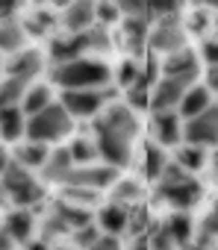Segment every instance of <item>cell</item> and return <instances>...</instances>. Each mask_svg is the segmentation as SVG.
<instances>
[{
	"mask_svg": "<svg viewBox=\"0 0 218 250\" xmlns=\"http://www.w3.org/2000/svg\"><path fill=\"white\" fill-rule=\"evenodd\" d=\"M50 80L62 88H100L112 80L109 68L97 59H86V56H77V59H68V62H59L53 65L50 71Z\"/></svg>",
	"mask_w": 218,
	"mask_h": 250,
	"instance_id": "cell-2",
	"label": "cell"
},
{
	"mask_svg": "<svg viewBox=\"0 0 218 250\" xmlns=\"http://www.w3.org/2000/svg\"><path fill=\"white\" fill-rule=\"evenodd\" d=\"M71 168H74V159H71V153H68V147H56V150H50V153H47V159H44V165H42L39 171H42V177H44V183H53V186H62Z\"/></svg>",
	"mask_w": 218,
	"mask_h": 250,
	"instance_id": "cell-17",
	"label": "cell"
},
{
	"mask_svg": "<svg viewBox=\"0 0 218 250\" xmlns=\"http://www.w3.org/2000/svg\"><path fill=\"white\" fill-rule=\"evenodd\" d=\"M109 188H112V191H109V203H118L124 209L136 206L142 200V194H145L142 186H139V180H115Z\"/></svg>",
	"mask_w": 218,
	"mask_h": 250,
	"instance_id": "cell-22",
	"label": "cell"
},
{
	"mask_svg": "<svg viewBox=\"0 0 218 250\" xmlns=\"http://www.w3.org/2000/svg\"><path fill=\"white\" fill-rule=\"evenodd\" d=\"M71 130H74V118L65 112V106L59 100H50L44 109H39L36 115H30L27 124H24L27 142H39V145L62 142V139L71 136Z\"/></svg>",
	"mask_w": 218,
	"mask_h": 250,
	"instance_id": "cell-1",
	"label": "cell"
},
{
	"mask_svg": "<svg viewBox=\"0 0 218 250\" xmlns=\"http://www.w3.org/2000/svg\"><path fill=\"white\" fill-rule=\"evenodd\" d=\"M162 227H165V232L174 238V244H177V247H183L186 241H192L195 224H192V218H189L186 212H174V215H171V218H168Z\"/></svg>",
	"mask_w": 218,
	"mask_h": 250,
	"instance_id": "cell-26",
	"label": "cell"
},
{
	"mask_svg": "<svg viewBox=\"0 0 218 250\" xmlns=\"http://www.w3.org/2000/svg\"><path fill=\"white\" fill-rule=\"evenodd\" d=\"M218 139V106L215 100L195 118H189L183 127H180V142L183 145H195V147H215Z\"/></svg>",
	"mask_w": 218,
	"mask_h": 250,
	"instance_id": "cell-6",
	"label": "cell"
},
{
	"mask_svg": "<svg viewBox=\"0 0 218 250\" xmlns=\"http://www.w3.org/2000/svg\"><path fill=\"white\" fill-rule=\"evenodd\" d=\"M195 3H197L200 9H215V3H218V0H195Z\"/></svg>",
	"mask_w": 218,
	"mask_h": 250,
	"instance_id": "cell-53",
	"label": "cell"
},
{
	"mask_svg": "<svg viewBox=\"0 0 218 250\" xmlns=\"http://www.w3.org/2000/svg\"><path fill=\"white\" fill-rule=\"evenodd\" d=\"M127 106L133 112H145L151 106V83L145 77H139L133 85H127Z\"/></svg>",
	"mask_w": 218,
	"mask_h": 250,
	"instance_id": "cell-32",
	"label": "cell"
},
{
	"mask_svg": "<svg viewBox=\"0 0 218 250\" xmlns=\"http://www.w3.org/2000/svg\"><path fill=\"white\" fill-rule=\"evenodd\" d=\"M112 3H115V9L124 12L127 18H133V15H148V0H112Z\"/></svg>",
	"mask_w": 218,
	"mask_h": 250,
	"instance_id": "cell-43",
	"label": "cell"
},
{
	"mask_svg": "<svg viewBox=\"0 0 218 250\" xmlns=\"http://www.w3.org/2000/svg\"><path fill=\"white\" fill-rule=\"evenodd\" d=\"M18 6H21V0H0V21H3V18H12Z\"/></svg>",
	"mask_w": 218,
	"mask_h": 250,
	"instance_id": "cell-47",
	"label": "cell"
},
{
	"mask_svg": "<svg viewBox=\"0 0 218 250\" xmlns=\"http://www.w3.org/2000/svg\"><path fill=\"white\" fill-rule=\"evenodd\" d=\"M148 33H151V27H148V15H133V18H127L124 21V36H127V42H130V50H142V44L148 42Z\"/></svg>",
	"mask_w": 218,
	"mask_h": 250,
	"instance_id": "cell-30",
	"label": "cell"
},
{
	"mask_svg": "<svg viewBox=\"0 0 218 250\" xmlns=\"http://www.w3.org/2000/svg\"><path fill=\"white\" fill-rule=\"evenodd\" d=\"M203 74H206V88L215 91V88H218V68H215V65H206Z\"/></svg>",
	"mask_w": 218,
	"mask_h": 250,
	"instance_id": "cell-48",
	"label": "cell"
},
{
	"mask_svg": "<svg viewBox=\"0 0 218 250\" xmlns=\"http://www.w3.org/2000/svg\"><path fill=\"white\" fill-rule=\"evenodd\" d=\"M97 235H100V229H97L94 224H86V227L71 229V241H74L80 250H86L88 244H94V241H97Z\"/></svg>",
	"mask_w": 218,
	"mask_h": 250,
	"instance_id": "cell-41",
	"label": "cell"
},
{
	"mask_svg": "<svg viewBox=\"0 0 218 250\" xmlns=\"http://www.w3.org/2000/svg\"><path fill=\"white\" fill-rule=\"evenodd\" d=\"M165 162H168L165 159V147H159L156 142H151L145 147V174H148V180H156Z\"/></svg>",
	"mask_w": 218,
	"mask_h": 250,
	"instance_id": "cell-35",
	"label": "cell"
},
{
	"mask_svg": "<svg viewBox=\"0 0 218 250\" xmlns=\"http://www.w3.org/2000/svg\"><path fill=\"white\" fill-rule=\"evenodd\" d=\"M15 247H18V241L6 229H0V250H15Z\"/></svg>",
	"mask_w": 218,
	"mask_h": 250,
	"instance_id": "cell-49",
	"label": "cell"
},
{
	"mask_svg": "<svg viewBox=\"0 0 218 250\" xmlns=\"http://www.w3.org/2000/svg\"><path fill=\"white\" fill-rule=\"evenodd\" d=\"M115 180H118V168L88 162V165H74L62 186H80V188H91V191H106Z\"/></svg>",
	"mask_w": 218,
	"mask_h": 250,
	"instance_id": "cell-9",
	"label": "cell"
},
{
	"mask_svg": "<svg viewBox=\"0 0 218 250\" xmlns=\"http://www.w3.org/2000/svg\"><path fill=\"white\" fill-rule=\"evenodd\" d=\"M180 118L177 112H153V121H151V130H153V142L159 147H177L180 145Z\"/></svg>",
	"mask_w": 218,
	"mask_h": 250,
	"instance_id": "cell-13",
	"label": "cell"
},
{
	"mask_svg": "<svg viewBox=\"0 0 218 250\" xmlns=\"http://www.w3.org/2000/svg\"><path fill=\"white\" fill-rule=\"evenodd\" d=\"M209 27V9H200V12H195L192 15V24H189V30L192 33H203Z\"/></svg>",
	"mask_w": 218,
	"mask_h": 250,
	"instance_id": "cell-46",
	"label": "cell"
},
{
	"mask_svg": "<svg viewBox=\"0 0 218 250\" xmlns=\"http://www.w3.org/2000/svg\"><path fill=\"white\" fill-rule=\"evenodd\" d=\"M9 159H12V156L6 153V147H0V174H3V171H6V165H9Z\"/></svg>",
	"mask_w": 218,
	"mask_h": 250,
	"instance_id": "cell-51",
	"label": "cell"
},
{
	"mask_svg": "<svg viewBox=\"0 0 218 250\" xmlns=\"http://www.w3.org/2000/svg\"><path fill=\"white\" fill-rule=\"evenodd\" d=\"M68 153H71L74 165H88V162H94V159H97V147H94V142H91V139H86V136L74 139V142L68 145Z\"/></svg>",
	"mask_w": 218,
	"mask_h": 250,
	"instance_id": "cell-34",
	"label": "cell"
},
{
	"mask_svg": "<svg viewBox=\"0 0 218 250\" xmlns=\"http://www.w3.org/2000/svg\"><path fill=\"white\" fill-rule=\"evenodd\" d=\"M50 250H68V247H50Z\"/></svg>",
	"mask_w": 218,
	"mask_h": 250,
	"instance_id": "cell-54",
	"label": "cell"
},
{
	"mask_svg": "<svg viewBox=\"0 0 218 250\" xmlns=\"http://www.w3.org/2000/svg\"><path fill=\"white\" fill-rule=\"evenodd\" d=\"M145 44L151 47L153 56L177 53V50L186 47V30H183L180 24H165V21H159V24L148 33V42H145Z\"/></svg>",
	"mask_w": 218,
	"mask_h": 250,
	"instance_id": "cell-12",
	"label": "cell"
},
{
	"mask_svg": "<svg viewBox=\"0 0 218 250\" xmlns=\"http://www.w3.org/2000/svg\"><path fill=\"white\" fill-rule=\"evenodd\" d=\"M0 194H3L12 206L36 209V206L44 200V186L33 177V171L21 168L15 159H9L6 171L0 174Z\"/></svg>",
	"mask_w": 218,
	"mask_h": 250,
	"instance_id": "cell-3",
	"label": "cell"
},
{
	"mask_svg": "<svg viewBox=\"0 0 218 250\" xmlns=\"http://www.w3.org/2000/svg\"><path fill=\"white\" fill-rule=\"evenodd\" d=\"M112 97H115V91L106 83L100 88H62L59 103L65 106V112L71 118H94Z\"/></svg>",
	"mask_w": 218,
	"mask_h": 250,
	"instance_id": "cell-5",
	"label": "cell"
},
{
	"mask_svg": "<svg viewBox=\"0 0 218 250\" xmlns=\"http://www.w3.org/2000/svg\"><path fill=\"white\" fill-rule=\"evenodd\" d=\"M91 130H106V133H115L127 142H136L139 136V118L130 106H109V109H100L94 115V124H91Z\"/></svg>",
	"mask_w": 218,
	"mask_h": 250,
	"instance_id": "cell-7",
	"label": "cell"
},
{
	"mask_svg": "<svg viewBox=\"0 0 218 250\" xmlns=\"http://www.w3.org/2000/svg\"><path fill=\"white\" fill-rule=\"evenodd\" d=\"M53 212L68 224V229H77V227H86L91 224V209H83V206H71L65 200H56L53 203Z\"/></svg>",
	"mask_w": 218,
	"mask_h": 250,
	"instance_id": "cell-29",
	"label": "cell"
},
{
	"mask_svg": "<svg viewBox=\"0 0 218 250\" xmlns=\"http://www.w3.org/2000/svg\"><path fill=\"white\" fill-rule=\"evenodd\" d=\"M145 241H148V250H177V244H174V238L165 232V227L151 229V235H145Z\"/></svg>",
	"mask_w": 218,
	"mask_h": 250,
	"instance_id": "cell-39",
	"label": "cell"
},
{
	"mask_svg": "<svg viewBox=\"0 0 218 250\" xmlns=\"http://www.w3.org/2000/svg\"><path fill=\"white\" fill-rule=\"evenodd\" d=\"M86 250H121V241H118V235H106V232H100L97 241L88 244Z\"/></svg>",
	"mask_w": 218,
	"mask_h": 250,
	"instance_id": "cell-45",
	"label": "cell"
},
{
	"mask_svg": "<svg viewBox=\"0 0 218 250\" xmlns=\"http://www.w3.org/2000/svg\"><path fill=\"white\" fill-rule=\"evenodd\" d=\"M24 39H27V33H24L21 21H15V18L0 21V53H18L24 47Z\"/></svg>",
	"mask_w": 218,
	"mask_h": 250,
	"instance_id": "cell-23",
	"label": "cell"
},
{
	"mask_svg": "<svg viewBox=\"0 0 218 250\" xmlns=\"http://www.w3.org/2000/svg\"><path fill=\"white\" fill-rule=\"evenodd\" d=\"M59 235H71V229H68V224H65L56 212H50V215L44 218V224H42V238L50 241V238H59Z\"/></svg>",
	"mask_w": 218,
	"mask_h": 250,
	"instance_id": "cell-38",
	"label": "cell"
},
{
	"mask_svg": "<svg viewBox=\"0 0 218 250\" xmlns=\"http://www.w3.org/2000/svg\"><path fill=\"white\" fill-rule=\"evenodd\" d=\"M42 71H44V56L39 50H18V53H12V59L6 65V74L21 77V80H33Z\"/></svg>",
	"mask_w": 218,
	"mask_h": 250,
	"instance_id": "cell-16",
	"label": "cell"
},
{
	"mask_svg": "<svg viewBox=\"0 0 218 250\" xmlns=\"http://www.w3.org/2000/svg\"><path fill=\"white\" fill-rule=\"evenodd\" d=\"M209 103H212V91H209L206 85H195V83H192V85L186 88V94L180 97V103H177L174 112H177V118H186V121H189V118L200 115Z\"/></svg>",
	"mask_w": 218,
	"mask_h": 250,
	"instance_id": "cell-18",
	"label": "cell"
},
{
	"mask_svg": "<svg viewBox=\"0 0 218 250\" xmlns=\"http://www.w3.org/2000/svg\"><path fill=\"white\" fill-rule=\"evenodd\" d=\"M59 200L71 203V206H83V209H91L97 200H100V191H91V188H80V186H62V194Z\"/></svg>",
	"mask_w": 218,
	"mask_h": 250,
	"instance_id": "cell-31",
	"label": "cell"
},
{
	"mask_svg": "<svg viewBox=\"0 0 218 250\" xmlns=\"http://www.w3.org/2000/svg\"><path fill=\"white\" fill-rule=\"evenodd\" d=\"M183 0H148V15L162 21V18H180Z\"/></svg>",
	"mask_w": 218,
	"mask_h": 250,
	"instance_id": "cell-36",
	"label": "cell"
},
{
	"mask_svg": "<svg viewBox=\"0 0 218 250\" xmlns=\"http://www.w3.org/2000/svg\"><path fill=\"white\" fill-rule=\"evenodd\" d=\"M174 162L183 168V171H189V174H195V171H203L206 168V147H195V145H177V153H174Z\"/></svg>",
	"mask_w": 218,
	"mask_h": 250,
	"instance_id": "cell-25",
	"label": "cell"
},
{
	"mask_svg": "<svg viewBox=\"0 0 218 250\" xmlns=\"http://www.w3.org/2000/svg\"><path fill=\"white\" fill-rule=\"evenodd\" d=\"M159 71H162V77H197L200 59H197V53H192L189 47H183L177 53H168L165 62L159 65Z\"/></svg>",
	"mask_w": 218,
	"mask_h": 250,
	"instance_id": "cell-15",
	"label": "cell"
},
{
	"mask_svg": "<svg viewBox=\"0 0 218 250\" xmlns=\"http://www.w3.org/2000/svg\"><path fill=\"white\" fill-rule=\"evenodd\" d=\"M86 50H109V33H106V27L94 24V27H88L83 33H68V36L50 42V59H53V65L77 59Z\"/></svg>",
	"mask_w": 218,
	"mask_h": 250,
	"instance_id": "cell-4",
	"label": "cell"
},
{
	"mask_svg": "<svg viewBox=\"0 0 218 250\" xmlns=\"http://www.w3.org/2000/svg\"><path fill=\"white\" fill-rule=\"evenodd\" d=\"M156 194H159L162 200H168L174 209L189 212L192 206L200 203L203 188H200V183H197L192 174H186V177H180V180H174V183H159V186H156Z\"/></svg>",
	"mask_w": 218,
	"mask_h": 250,
	"instance_id": "cell-8",
	"label": "cell"
},
{
	"mask_svg": "<svg viewBox=\"0 0 218 250\" xmlns=\"http://www.w3.org/2000/svg\"><path fill=\"white\" fill-rule=\"evenodd\" d=\"M27 250H50V244L44 238H39V241H27Z\"/></svg>",
	"mask_w": 218,
	"mask_h": 250,
	"instance_id": "cell-50",
	"label": "cell"
},
{
	"mask_svg": "<svg viewBox=\"0 0 218 250\" xmlns=\"http://www.w3.org/2000/svg\"><path fill=\"white\" fill-rule=\"evenodd\" d=\"M215 232H218V215H215V209H209V212L203 215V221H200L197 232H192V241L209 250V247L215 244Z\"/></svg>",
	"mask_w": 218,
	"mask_h": 250,
	"instance_id": "cell-33",
	"label": "cell"
},
{
	"mask_svg": "<svg viewBox=\"0 0 218 250\" xmlns=\"http://www.w3.org/2000/svg\"><path fill=\"white\" fill-rule=\"evenodd\" d=\"M97 229L106 235H121L127 232V209L118 203H106L97 209Z\"/></svg>",
	"mask_w": 218,
	"mask_h": 250,
	"instance_id": "cell-20",
	"label": "cell"
},
{
	"mask_svg": "<svg viewBox=\"0 0 218 250\" xmlns=\"http://www.w3.org/2000/svg\"><path fill=\"white\" fill-rule=\"evenodd\" d=\"M24 124H27V115L21 112V106H3L0 109V139L18 142L24 136Z\"/></svg>",
	"mask_w": 218,
	"mask_h": 250,
	"instance_id": "cell-21",
	"label": "cell"
},
{
	"mask_svg": "<svg viewBox=\"0 0 218 250\" xmlns=\"http://www.w3.org/2000/svg\"><path fill=\"white\" fill-rule=\"evenodd\" d=\"M27 85H30V80L6 74V80H0V109L3 106H21V97H24Z\"/></svg>",
	"mask_w": 218,
	"mask_h": 250,
	"instance_id": "cell-28",
	"label": "cell"
},
{
	"mask_svg": "<svg viewBox=\"0 0 218 250\" xmlns=\"http://www.w3.org/2000/svg\"><path fill=\"white\" fill-rule=\"evenodd\" d=\"M24 27V33H33V36H44L50 27H53V15H47V12H36L30 21H24L21 24Z\"/></svg>",
	"mask_w": 218,
	"mask_h": 250,
	"instance_id": "cell-40",
	"label": "cell"
},
{
	"mask_svg": "<svg viewBox=\"0 0 218 250\" xmlns=\"http://www.w3.org/2000/svg\"><path fill=\"white\" fill-rule=\"evenodd\" d=\"M47 145H39V142H27V145H18V150H15V162L21 165V168H27V171H39L42 165H44V159H47Z\"/></svg>",
	"mask_w": 218,
	"mask_h": 250,
	"instance_id": "cell-24",
	"label": "cell"
},
{
	"mask_svg": "<svg viewBox=\"0 0 218 250\" xmlns=\"http://www.w3.org/2000/svg\"><path fill=\"white\" fill-rule=\"evenodd\" d=\"M94 147H97V156L112 168H127L133 159V142L106 130H94Z\"/></svg>",
	"mask_w": 218,
	"mask_h": 250,
	"instance_id": "cell-11",
	"label": "cell"
},
{
	"mask_svg": "<svg viewBox=\"0 0 218 250\" xmlns=\"http://www.w3.org/2000/svg\"><path fill=\"white\" fill-rule=\"evenodd\" d=\"M118 9H115V3L112 0H94V24H100V27H109V24H115L118 21Z\"/></svg>",
	"mask_w": 218,
	"mask_h": 250,
	"instance_id": "cell-37",
	"label": "cell"
},
{
	"mask_svg": "<svg viewBox=\"0 0 218 250\" xmlns=\"http://www.w3.org/2000/svg\"><path fill=\"white\" fill-rule=\"evenodd\" d=\"M139 77H142V65H139V62H133V59H127V62L118 68V77H115V80H118V85H124V88H127V85H133Z\"/></svg>",
	"mask_w": 218,
	"mask_h": 250,
	"instance_id": "cell-42",
	"label": "cell"
},
{
	"mask_svg": "<svg viewBox=\"0 0 218 250\" xmlns=\"http://www.w3.org/2000/svg\"><path fill=\"white\" fill-rule=\"evenodd\" d=\"M88 27H94V0H71L62 12V30L83 33Z\"/></svg>",
	"mask_w": 218,
	"mask_h": 250,
	"instance_id": "cell-14",
	"label": "cell"
},
{
	"mask_svg": "<svg viewBox=\"0 0 218 250\" xmlns=\"http://www.w3.org/2000/svg\"><path fill=\"white\" fill-rule=\"evenodd\" d=\"M50 100H53L50 85H27V91H24V97H21V112L30 118V115H36L39 109H44Z\"/></svg>",
	"mask_w": 218,
	"mask_h": 250,
	"instance_id": "cell-27",
	"label": "cell"
},
{
	"mask_svg": "<svg viewBox=\"0 0 218 250\" xmlns=\"http://www.w3.org/2000/svg\"><path fill=\"white\" fill-rule=\"evenodd\" d=\"M3 229H6L18 244H27V241L33 238V229H36V215H33V209L15 206V209L6 215V221H3Z\"/></svg>",
	"mask_w": 218,
	"mask_h": 250,
	"instance_id": "cell-19",
	"label": "cell"
},
{
	"mask_svg": "<svg viewBox=\"0 0 218 250\" xmlns=\"http://www.w3.org/2000/svg\"><path fill=\"white\" fill-rule=\"evenodd\" d=\"M197 59H200L203 65H215V62H218V42H215V39H203Z\"/></svg>",
	"mask_w": 218,
	"mask_h": 250,
	"instance_id": "cell-44",
	"label": "cell"
},
{
	"mask_svg": "<svg viewBox=\"0 0 218 250\" xmlns=\"http://www.w3.org/2000/svg\"><path fill=\"white\" fill-rule=\"evenodd\" d=\"M36 3H50V6H62V9H65L71 0H36Z\"/></svg>",
	"mask_w": 218,
	"mask_h": 250,
	"instance_id": "cell-52",
	"label": "cell"
},
{
	"mask_svg": "<svg viewBox=\"0 0 218 250\" xmlns=\"http://www.w3.org/2000/svg\"><path fill=\"white\" fill-rule=\"evenodd\" d=\"M195 83V77H159L151 85V112H171L177 109L180 97L186 94V88Z\"/></svg>",
	"mask_w": 218,
	"mask_h": 250,
	"instance_id": "cell-10",
	"label": "cell"
}]
</instances>
